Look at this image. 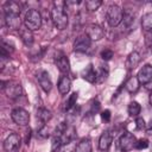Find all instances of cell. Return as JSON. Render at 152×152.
<instances>
[{"mask_svg":"<svg viewBox=\"0 0 152 152\" xmlns=\"http://www.w3.org/2000/svg\"><path fill=\"white\" fill-rule=\"evenodd\" d=\"M64 6V2L62 5H55V7L51 10V19L53 25L58 28V30H64L68 26V14L64 11V8L62 7Z\"/></svg>","mask_w":152,"mask_h":152,"instance_id":"6da1fadb","label":"cell"},{"mask_svg":"<svg viewBox=\"0 0 152 152\" xmlns=\"http://www.w3.org/2000/svg\"><path fill=\"white\" fill-rule=\"evenodd\" d=\"M25 27L30 31L39 30L42 26V14L37 10H28L24 18Z\"/></svg>","mask_w":152,"mask_h":152,"instance_id":"7a4b0ae2","label":"cell"},{"mask_svg":"<svg viewBox=\"0 0 152 152\" xmlns=\"http://www.w3.org/2000/svg\"><path fill=\"white\" fill-rule=\"evenodd\" d=\"M124 19V12L122 8L119 5H110L107 10V21L110 27H116L121 24Z\"/></svg>","mask_w":152,"mask_h":152,"instance_id":"3957f363","label":"cell"},{"mask_svg":"<svg viewBox=\"0 0 152 152\" xmlns=\"http://www.w3.org/2000/svg\"><path fill=\"white\" fill-rule=\"evenodd\" d=\"M1 89L5 91V94L10 99H17L21 95L23 89L20 83L14 82V81H1Z\"/></svg>","mask_w":152,"mask_h":152,"instance_id":"277c9868","label":"cell"},{"mask_svg":"<svg viewBox=\"0 0 152 152\" xmlns=\"http://www.w3.org/2000/svg\"><path fill=\"white\" fill-rule=\"evenodd\" d=\"M21 145V138L17 133H10L4 141V150L6 152H18Z\"/></svg>","mask_w":152,"mask_h":152,"instance_id":"5b68a950","label":"cell"},{"mask_svg":"<svg viewBox=\"0 0 152 152\" xmlns=\"http://www.w3.org/2000/svg\"><path fill=\"white\" fill-rule=\"evenodd\" d=\"M11 118L18 126H26L30 121V115L24 108H14L11 113Z\"/></svg>","mask_w":152,"mask_h":152,"instance_id":"8992f818","label":"cell"},{"mask_svg":"<svg viewBox=\"0 0 152 152\" xmlns=\"http://www.w3.org/2000/svg\"><path fill=\"white\" fill-rule=\"evenodd\" d=\"M135 144H137V139L135 137L129 133V132H125L120 139H119V146L122 151L127 152V151H131L133 147H135Z\"/></svg>","mask_w":152,"mask_h":152,"instance_id":"52a82bcc","label":"cell"},{"mask_svg":"<svg viewBox=\"0 0 152 152\" xmlns=\"http://www.w3.org/2000/svg\"><path fill=\"white\" fill-rule=\"evenodd\" d=\"M90 44H91V40L90 38L84 33V34H81L78 36L75 42H74V51L76 52H87L90 48Z\"/></svg>","mask_w":152,"mask_h":152,"instance_id":"ba28073f","label":"cell"},{"mask_svg":"<svg viewBox=\"0 0 152 152\" xmlns=\"http://www.w3.org/2000/svg\"><path fill=\"white\" fill-rule=\"evenodd\" d=\"M86 34L90 38V40H95L96 42V40H100L103 37L104 32H103V30H102V27L100 25L89 24V25L86 26Z\"/></svg>","mask_w":152,"mask_h":152,"instance_id":"9c48e42d","label":"cell"},{"mask_svg":"<svg viewBox=\"0 0 152 152\" xmlns=\"http://www.w3.org/2000/svg\"><path fill=\"white\" fill-rule=\"evenodd\" d=\"M5 23H6V26L10 30H19L20 28V25H21L20 14L6 13L5 14Z\"/></svg>","mask_w":152,"mask_h":152,"instance_id":"30bf717a","label":"cell"},{"mask_svg":"<svg viewBox=\"0 0 152 152\" xmlns=\"http://www.w3.org/2000/svg\"><path fill=\"white\" fill-rule=\"evenodd\" d=\"M37 78H38V82H39L42 89H43L45 93H49V91L51 90V88H52V82H51V78H50L48 71H45V70L39 71Z\"/></svg>","mask_w":152,"mask_h":152,"instance_id":"8fae6325","label":"cell"},{"mask_svg":"<svg viewBox=\"0 0 152 152\" xmlns=\"http://www.w3.org/2000/svg\"><path fill=\"white\" fill-rule=\"evenodd\" d=\"M138 80L140 83L146 84L152 80V65L151 64H145L138 72L137 75Z\"/></svg>","mask_w":152,"mask_h":152,"instance_id":"7c38bea8","label":"cell"},{"mask_svg":"<svg viewBox=\"0 0 152 152\" xmlns=\"http://www.w3.org/2000/svg\"><path fill=\"white\" fill-rule=\"evenodd\" d=\"M55 64L62 74H68L70 71V62H69V58L65 55H61V56L56 57L55 58Z\"/></svg>","mask_w":152,"mask_h":152,"instance_id":"4fadbf2b","label":"cell"},{"mask_svg":"<svg viewBox=\"0 0 152 152\" xmlns=\"http://www.w3.org/2000/svg\"><path fill=\"white\" fill-rule=\"evenodd\" d=\"M112 142H113V135H112V133L109 131H104L101 134L100 139H99V148L101 151H107L110 147Z\"/></svg>","mask_w":152,"mask_h":152,"instance_id":"5bb4252c","label":"cell"},{"mask_svg":"<svg viewBox=\"0 0 152 152\" xmlns=\"http://www.w3.org/2000/svg\"><path fill=\"white\" fill-rule=\"evenodd\" d=\"M141 57H140V53L138 51H133L128 55L127 57V61H126V66L128 70H132V69H135L140 62Z\"/></svg>","mask_w":152,"mask_h":152,"instance_id":"9a60e30c","label":"cell"},{"mask_svg":"<svg viewBox=\"0 0 152 152\" xmlns=\"http://www.w3.org/2000/svg\"><path fill=\"white\" fill-rule=\"evenodd\" d=\"M82 77L89 82V83H95L96 82V78H97V72L95 71L93 64H89L83 71H82Z\"/></svg>","mask_w":152,"mask_h":152,"instance_id":"2e32d148","label":"cell"},{"mask_svg":"<svg viewBox=\"0 0 152 152\" xmlns=\"http://www.w3.org/2000/svg\"><path fill=\"white\" fill-rule=\"evenodd\" d=\"M70 88H71V81L68 76H62L58 81V91L62 94V95H65L70 91Z\"/></svg>","mask_w":152,"mask_h":152,"instance_id":"e0dca14e","label":"cell"},{"mask_svg":"<svg viewBox=\"0 0 152 152\" xmlns=\"http://www.w3.org/2000/svg\"><path fill=\"white\" fill-rule=\"evenodd\" d=\"M74 152H91V141L89 138H83L76 145Z\"/></svg>","mask_w":152,"mask_h":152,"instance_id":"ac0fdd59","label":"cell"},{"mask_svg":"<svg viewBox=\"0 0 152 152\" xmlns=\"http://www.w3.org/2000/svg\"><path fill=\"white\" fill-rule=\"evenodd\" d=\"M141 26L145 33H152V12L146 13L141 18Z\"/></svg>","mask_w":152,"mask_h":152,"instance_id":"d6986e66","label":"cell"},{"mask_svg":"<svg viewBox=\"0 0 152 152\" xmlns=\"http://www.w3.org/2000/svg\"><path fill=\"white\" fill-rule=\"evenodd\" d=\"M4 12L6 13H15L20 14V5L17 1H6L4 5Z\"/></svg>","mask_w":152,"mask_h":152,"instance_id":"ffe728a7","label":"cell"},{"mask_svg":"<svg viewBox=\"0 0 152 152\" xmlns=\"http://www.w3.org/2000/svg\"><path fill=\"white\" fill-rule=\"evenodd\" d=\"M20 37H21V40L23 43L26 45V46H31L34 42V38H33V34H32V31H30L28 28H23L20 30Z\"/></svg>","mask_w":152,"mask_h":152,"instance_id":"44dd1931","label":"cell"},{"mask_svg":"<svg viewBox=\"0 0 152 152\" xmlns=\"http://www.w3.org/2000/svg\"><path fill=\"white\" fill-rule=\"evenodd\" d=\"M139 86H140V82H139V80H138L137 76L129 77V78L127 80V82L125 83V88H126L127 91H129V93H135V91H138Z\"/></svg>","mask_w":152,"mask_h":152,"instance_id":"7402d4cb","label":"cell"},{"mask_svg":"<svg viewBox=\"0 0 152 152\" xmlns=\"http://www.w3.org/2000/svg\"><path fill=\"white\" fill-rule=\"evenodd\" d=\"M140 110H141V107H140V104H139L137 101H132V102H129V104H128V107H127V112H128L129 116L137 118L138 114L140 113Z\"/></svg>","mask_w":152,"mask_h":152,"instance_id":"603a6c76","label":"cell"},{"mask_svg":"<svg viewBox=\"0 0 152 152\" xmlns=\"http://www.w3.org/2000/svg\"><path fill=\"white\" fill-rule=\"evenodd\" d=\"M37 118H38L42 122H48L49 120H51L52 114H51V112H50L49 109H46V108H39V109L37 110Z\"/></svg>","mask_w":152,"mask_h":152,"instance_id":"cb8c5ba5","label":"cell"},{"mask_svg":"<svg viewBox=\"0 0 152 152\" xmlns=\"http://www.w3.org/2000/svg\"><path fill=\"white\" fill-rule=\"evenodd\" d=\"M77 97H78V94L77 93H72L69 96V99L65 101V103H64V110H70L71 108H74L75 104H76V101H77Z\"/></svg>","mask_w":152,"mask_h":152,"instance_id":"d4e9b609","label":"cell"},{"mask_svg":"<svg viewBox=\"0 0 152 152\" xmlns=\"http://www.w3.org/2000/svg\"><path fill=\"white\" fill-rule=\"evenodd\" d=\"M84 5H86L87 11L94 12V11H96V10L102 5V1H101V0H87V1L84 2Z\"/></svg>","mask_w":152,"mask_h":152,"instance_id":"484cf974","label":"cell"},{"mask_svg":"<svg viewBox=\"0 0 152 152\" xmlns=\"http://www.w3.org/2000/svg\"><path fill=\"white\" fill-rule=\"evenodd\" d=\"M124 26L125 28H131L132 25L134 24V14L131 12H125L124 13Z\"/></svg>","mask_w":152,"mask_h":152,"instance_id":"4316f807","label":"cell"},{"mask_svg":"<svg viewBox=\"0 0 152 152\" xmlns=\"http://www.w3.org/2000/svg\"><path fill=\"white\" fill-rule=\"evenodd\" d=\"M96 72H97V78H96V82L97 83H103L108 78V69L107 68L101 66L99 69V71H96Z\"/></svg>","mask_w":152,"mask_h":152,"instance_id":"83f0119b","label":"cell"},{"mask_svg":"<svg viewBox=\"0 0 152 152\" xmlns=\"http://www.w3.org/2000/svg\"><path fill=\"white\" fill-rule=\"evenodd\" d=\"M113 56H114V52L109 49H104V50L101 51V58L103 61H109V59H112Z\"/></svg>","mask_w":152,"mask_h":152,"instance_id":"f1b7e54d","label":"cell"},{"mask_svg":"<svg viewBox=\"0 0 152 152\" xmlns=\"http://www.w3.org/2000/svg\"><path fill=\"white\" fill-rule=\"evenodd\" d=\"M147 147H148V140L147 139L137 140V144H135V148L137 150H144V148H147Z\"/></svg>","mask_w":152,"mask_h":152,"instance_id":"f546056e","label":"cell"},{"mask_svg":"<svg viewBox=\"0 0 152 152\" xmlns=\"http://www.w3.org/2000/svg\"><path fill=\"white\" fill-rule=\"evenodd\" d=\"M99 109H100V102L97 100H94L91 102V106H90V113L91 114H95V113L99 112Z\"/></svg>","mask_w":152,"mask_h":152,"instance_id":"4dcf8cb0","label":"cell"},{"mask_svg":"<svg viewBox=\"0 0 152 152\" xmlns=\"http://www.w3.org/2000/svg\"><path fill=\"white\" fill-rule=\"evenodd\" d=\"M101 119H102V121L108 122V121L110 120V110L104 109L103 112H101Z\"/></svg>","mask_w":152,"mask_h":152,"instance_id":"1f68e13d","label":"cell"},{"mask_svg":"<svg viewBox=\"0 0 152 152\" xmlns=\"http://www.w3.org/2000/svg\"><path fill=\"white\" fill-rule=\"evenodd\" d=\"M135 124H137V128H139V129L145 127V121H144L142 118H137L135 119Z\"/></svg>","mask_w":152,"mask_h":152,"instance_id":"d6a6232c","label":"cell"},{"mask_svg":"<svg viewBox=\"0 0 152 152\" xmlns=\"http://www.w3.org/2000/svg\"><path fill=\"white\" fill-rule=\"evenodd\" d=\"M38 133H39V135H40V137H43V138L49 137V132H48V128H46L45 126H43V127L38 131Z\"/></svg>","mask_w":152,"mask_h":152,"instance_id":"836d02e7","label":"cell"},{"mask_svg":"<svg viewBox=\"0 0 152 152\" xmlns=\"http://www.w3.org/2000/svg\"><path fill=\"white\" fill-rule=\"evenodd\" d=\"M145 88L147 89V90H150V91H152V80L148 82V83H146L145 84Z\"/></svg>","mask_w":152,"mask_h":152,"instance_id":"e575fe53","label":"cell"},{"mask_svg":"<svg viewBox=\"0 0 152 152\" xmlns=\"http://www.w3.org/2000/svg\"><path fill=\"white\" fill-rule=\"evenodd\" d=\"M148 128H150V129L152 128V119L150 120V124H148Z\"/></svg>","mask_w":152,"mask_h":152,"instance_id":"d590c367","label":"cell"},{"mask_svg":"<svg viewBox=\"0 0 152 152\" xmlns=\"http://www.w3.org/2000/svg\"><path fill=\"white\" fill-rule=\"evenodd\" d=\"M150 103L152 104V93H151V95H150Z\"/></svg>","mask_w":152,"mask_h":152,"instance_id":"8d00e7d4","label":"cell"}]
</instances>
